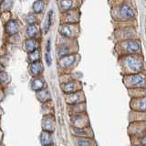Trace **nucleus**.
I'll list each match as a JSON object with an SVG mask.
<instances>
[{
  "label": "nucleus",
  "instance_id": "nucleus-6",
  "mask_svg": "<svg viewBox=\"0 0 146 146\" xmlns=\"http://www.w3.org/2000/svg\"><path fill=\"white\" fill-rule=\"evenodd\" d=\"M25 50L27 53H31L38 49L40 45V39L38 38H25L23 41Z\"/></svg>",
  "mask_w": 146,
  "mask_h": 146
},
{
  "label": "nucleus",
  "instance_id": "nucleus-26",
  "mask_svg": "<svg viewBox=\"0 0 146 146\" xmlns=\"http://www.w3.org/2000/svg\"><path fill=\"white\" fill-rule=\"evenodd\" d=\"M79 146H91V141L88 139H78Z\"/></svg>",
  "mask_w": 146,
  "mask_h": 146
},
{
  "label": "nucleus",
  "instance_id": "nucleus-30",
  "mask_svg": "<svg viewBox=\"0 0 146 146\" xmlns=\"http://www.w3.org/2000/svg\"><path fill=\"white\" fill-rule=\"evenodd\" d=\"M3 70V66L1 65V64H0V72H1Z\"/></svg>",
  "mask_w": 146,
  "mask_h": 146
},
{
  "label": "nucleus",
  "instance_id": "nucleus-16",
  "mask_svg": "<svg viewBox=\"0 0 146 146\" xmlns=\"http://www.w3.org/2000/svg\"><path fill=\"white\" fill-rule=\"evenodd\" d=\"M78 87H79V84H78L77 82L70 81V82H68L66 84H64L62 86V89L66 93H74L77 90Z\"/></svg>",
  "mask_w": 146,
  "mask_h": 146
},
{
  "label": "nucleus",
  "instance_id": "nucleus-25",
  "mask_svg": "<svg viewBox=\"0 0 146 146\" xmlns=\"http://www.w3.org/2000/svg\"><path fill=\"white\" fill-rule=\"evenodd\" d=\"M8 81H9L8 74L6 71L2 70L1 72H0V82H1V83H7Z\"/></svg>",
  "mask_w": 146,
  "mask_h": 146
},
{
  "label": "nucleus",
  "instance_id": "nucleus-11",
  "mask_svg": "<svg viewBox=\"0 0 146 146\" xmlns=\"http://www.w3.org/2000/svg\"><path fill=\"white\" fill-rule=\"evenodd\" d=\"M39 15H41V14H36L34 12L29 13L25 17V23H26V25L29 26V25L39 24V21H40Z\"/></svg>",
  "mask_w": 146,
  "mask_h": 146
},
{
  "label": "nucleus",
  "instance_id": "nucleus-10",
  "mask_svg": "<svg viewBox=\"0 0 146 146\" xmlns=\"http://www.w3.org/2000/svg\"><path fill=\"white\" fill-rule=\"evenodd\" d=\"M43 64L40 60L38 61H35L30 63L29 66V71L32 74V76H38L41 74V72L43 71Z\"/></svg>",
  "mask_w": 146,
  "mask_h": 146
},
{
  "label": "nucleus",
  "instance_id": "nucleus-19",
  "mask_svg": "<svg viewBox=\"0 0 146 146\" xmlns=\"http://www.w3.org/2000/svg\"><path fill=\"white\" fill-rule=\"evenodd\" d=\"M40 141H41V143H42L43 145H49V144L52 143V137L49 134L48 131H45L41 133Z\"/></svg>",
  "mask_w": 146,
  "mask_h": 146
},
{
  "label": "nucleus",
  "instance_id": "nucleus-27",
  "mask_svg": "<svg viewBox=\"0 0 146 146\" xmlns=\"http://www.w3.org/2000/svg\"><path fill=\"white\" fill-rule=\"evenodd\" d=\"M45 59H46V63H47L48 66H50L52 63V58L50 56V52H46L45 54Z\"/></svg>",
  "mask_w": 146,
  "mask_h": 146
},
{
  "label": "nucleus",
  "instance_id": "nucleus-14",
  "mask_svg": "<svg viewBox=\"0 0 146 146\" xmlns=\"http://www.w3.org/2000/svg\"><path fill=\"white\" fill-rule=\"evenodd\" d=\"M15 0H1L0 3V13L9 12L12 9Z\"/></svg>",
  "mask_w": 146,
  "mask_h": 146
},
{
  "label": "nucleus",
  "instance_id": "nucleus-29",
  "mask_svg": "<svg viewBox=\"0 0 146 146\" xmlns=\"http://www.w3.org/2000/svg\"><path fill=\"white\" fill-rule=\"evenodd\" d=\"M46 49H47V52H50V49H51V40H50V39H48V40H47Z\"/></svg>",
  "mask_w": 146,
  "mask_h": 146
},
{
  "label": "nucleus",
  "instance_id": "nucleus-9",
  "mask_svg": "<svg viewBox=\"0 0 146 146\" xmlns=\"http://www.w3.org/2000/svg\"><path fill=\"white\" fill-rule=\"evenodd\" d=\"M76 61V55L68 54L67 56H64L59 59V66L63 68H67L72 66Z\"/></svg>",
  "mask_w": 146,
  "mask_h": 146
},
{
  "label": "nucleus",
  "instance_id": "nucleus-7",
  "mask_svg": "<svg viewBox=\"0 0 146 146\" xmlns=\"http://www.w3.org/2000/svg\"><path fill=\"white\" fill-rule=\"evenodd\" d=\"M126 64L131 70L133 71H140L143 70V64L139 58H134V57H129L126 58Z\"/></svg>",
  "mask_w": 146,
  "mask_h": 146
},
{
  "label": "nucleus",
  "instance_id": "nucleus-2",
  "mask_svg": "<svg viewBox=\"0 0 146 146\" xmlns=\"http://www.w3.org/2000/svg\"><path fill=\"white\" fill-rule=\"evenodd\" d=\"M58 32L66 38H74L77 36L78 29L76 24H61L58 27Z\"/></svg>",
  "mask_w": 146,
  "mask_h": 146
},
{
  "label": "nucleus",
  "instance_id": "nucleus-5",
  "mask_svg": "<svg viewBox=\"0 0 146 146\" xmlns=\"http://www.w3.org/2000/svg\"><path fill=\"white\" fill-rule=\"evenodd\" d=\"M40 35H41V31H40L39 24L27 26L26 30H25L26 38H38V39H40Z\"/></svg>",
  "mask_w": 146,
  "mask_h": 146
},
{
  "label": "nucleus",
  "instance_id": "nucleus-15",
  "mask_svg": "<svg viewBox=\"0 0 146 146\" xmlns=\"http://www.w3.org/2000/svg\"><path fill=\"white\" fill-rule=\"evenodd\" d=\"M53 10H49L48 15H47V17H46V20H45V23H44V26H43V29H42V31L43 33H48L49 29L51 27V25H52V17H53Z\"/></svg>",
  "mask_w": 146,
  "mask_h": 146
},
{
  "label": "nucleus",
  "instance_id": "nucleus-12",
  "mask_svg": "<svg viewBox=\"0 0 146 146\" xmlns=\"http://www.w3.org/2000/svg\"><path fill=\"white\" fill-rule=\"evenodd\" d=\"M119 13H120L121 16H122L125 18H132L135 16L133 9L130 7L129 6H127V5H123V6H121L120 7V9H119Z\"/></svg>",
  "mask_w": 146,
  "mask_h": 146
},
{
  "label": "nucleus",
  "instance_id": "nucleus-21",
  "mask_svg": "<svg viewBox=\"0 0 146 146\" xmlns=\"http://www.w3.org/2000/svg\"><path fill=\"white\" fill-rule=\"evenodd\" d=\"M40 58H41V51L40 49H36L35 51L29 53V57H27V59L30 63L32 62H35V61H38L40 60Z\"/></svg>",
  "mask_w": 146,
  "mask_h": 146
},
{
  "label": "nucleus",
  "instance_id": "nucleus-22",
  "mask_svg": "<svg viewBox=\"0 0 146 146\" xmlns=\"http://www.w3.org/2000/svg\"><path fill=\"white\" fill-rule=\"evenodd\" d=\"M82 99H83V95H82L81 92H74L70 95L68 102L70 103H77V102H80Z\"/></svg>",
  "mask_w": 146,
  "mask_h": 146
},
{
  "label": "nucleus",
  "instance_id": "nucleus-8",
  "mask_svg": "<svg viewBox=\"0 0 146 146\" xmlns=\"http://www.w3.org/2000/svg\"><path fill=\"white\" fill-rule=\"evenodd\" d=\"M76 0H58V7L61 12H67L75 9Z\"/></svg>",
  "mask_w": 146,
  "mask_h": 146
},
{
  "label": "nucleus",
  "instance_id": "nucleus-1",
  "mask_svg": "<svg viewBox=\"0 0 146 146\" xmlns=\"http://www.w3.org/2000/svg\"><path fill=\"white\" fill-rule=\"evenodd\" d=\"M22 29V24L21 22L16 19V18H11L5 24V33L7 36H10L13 35H16L20 33Z\"/></svg>",
  "mask_w": 146,
  "mask_h": 146
},
{
  "label": "nucleus",
  "instance_id": "nucleus-17",
  "mask_svg": "<svg viewBox=\"0 0 146 146\" xmlns=\"http://www.w3.org/2000/svg\"><path fill=\"white\" fill-rule=\"evenodd\" d=\"M44 81L40 78H36L31 81V89L33 90H41L44 88Z\"/></svg>",
  "mask_w": 146,
  "mask_h": 146
},
{
  "label": "nucleus",
  "instance_id": "nucleus-18",
  "mask_svg": "<svg viewBox=\"0 0 146 146\" xmlns=\"http://www.w3.org/2000/svg\"><path fill=\"white\" fill-rule=\"evenodd\" d=\"M126 49L128 52L134 53L140 50V44L136 41H129L126 45Z\"/></svg>",
  "mask_w": 146,
  "mask_h": 146
},
{
  "label": "nucleus",
  "instance_id": "nucleus-23",
  "mask_svg": "<svg viewBox=\"0 0 146 146\" xmlns=\"http://www.w3.org/2000/svg\"><path fill=\"white\" fill-rule=\"evenodd\" d=\"M36 96H38V100H40L41 102H46V100H48L50 98V94H49V92H48L47 90H38Z\"/></svg>",
  "mask_w": 146,
  "mask_h": 146
},
{
  "label": "nucleus",
  "instance_id": "nucleus-24",
  "mask_svg": "<svg viewBox=\"0 0 146 146\" xmlns=\"http://www.w3.org/2000/svg\"><path fill=\"white\" fill-rule=\"evenodd\" d=\"M134 108L139 111H146V98H143L138 100L134 104Z\"/></svg>",
  "mask_w": 146,
  "mask_h": 146
},
{
  "label": "nucleus",
  "instance_id": "nucleus-13",
  "mask_svg": "<svg viewBox=\"0 0 146 146\" xmlns=\"http://www.w3.org/2000/svg\"><path fill=\"white\" fill-rule=\"evenodd\" d=\"M47 4L44 0H36L32 5V12L36 14H42L46 8Z\"/></svg>",
  "mask_w": 146,
  "mask_h": 146
},
{
  "label": "nucleus",
  "instance_id": "nucleus-20",
  "mask_svg": "<svg viewBox=\"0 0 146 146\" xmlns=\"http://www.w3.org/2000/svg\"><path fill=\"white\" fill-rule=\"evenodd\" d=\"M43 128L45 131H50L54 130V124H53V118L52 117H46L43 121Z\"/></svg>",
  "mask_w": 146,
  "mask_h": 146
},
{
  "label": "nucleus",
  "instance_id": "nucleus-3",
  "mask_svg": "<svg viewBox=\"0 0 146 146\" xmlns=\"http://www.w3.org/2000/svg\"><path fill=\"white\" fill-rule=\"evenodd\" d=\"M80 13L76 9L70 10L63 13V17L61 20V24H76L79 21Z\"/></svg>",
  "mask_w": 146,
  "mask_h": 146
},
{
  "label": "nucleus",
  "instance_id": "nucleus-28",
  "mask_svg": "<svg viewBox=\"0 0 146 146\" xmlns=\"http://www.w3.org/2000/svg\"><path fill=\"white\" fill-rule=\"evenodd\" d=\"M74 132L78 135H86L87 134V131L84 129H75Z\"/></svg>",
  "mask_w": 146,
  "mask_h": 146
},
{
  "label": "nucleus",
  "instance_id": "nucleus-4",
  "mask_svg": "<svg viewBox=\"0 0 146 146\" xmlns=\"http://www.w3.org/2000/svg\"><path fill=\"white\" fill-rule=\"evenodd\" d=\"M125 80H128V82H126L128 86H131V87H145L146 86V78L140 74L127 77V79Z\"/></svg>",
  "mask_w": 146,
  "mask_h": 146
}]
</instances>
